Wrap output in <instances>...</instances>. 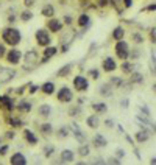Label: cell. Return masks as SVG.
<instances>
[{"label": "cell", "mask_w": 156, "mask_h": 165, "mask_svg": "<svg viewBox=\"0 0 156 165\" xmlns=\"http://www.w3.org/2000/svg\"><path fill=\"white\" fill-rule=\"evenodd\" d=\"M36 61H37V53L36 51H27V54H25V61H23V67L25 68H30L36 65Z\"/></svg>", "instance_id": "obj_7"}, {"label": "cell", "mask_w": 156, "mask_h": 165, "mask_svg": "<svg viewBox=\"0 0 156 165\" xmlns=\"http://www.w3.org/2000/svg\"><path fill=\"white\" fill-rule=\"evenodd\" d=\"M78 25L80 26H87L89 25V16L87 14H81L78 17Z\"/></svg>", "instance_id": "obj_23"}, {"label": "cell", "mask_w": 156, "mask_h": 165, "mask_svg": "<svg viewBox=\"0 0 156 165\" xmlns=\"http://www.w3.org/2000/svg\"><path fill=\"white\" fill-rule=\"evenodd\" d=\"M22 20H28V19H31V12L30 11H25V12H22Z\"/></svg>", "instance_id": "obj_35"}, {"label": "cell", "mask_w": 156, "mask_h": 165, "mask_svg": "<svg viewBox=\"0 0 156 165\" xmlns=\"http://www.w3.org/2000/svg\"><path fill=\"white\" fill-rule=\"evenodd\" d=\"M133 37H134V40H136V42H140V40H142V37H140V34H134Z\"/></svg>", "instance_id": "obj_44"}, {"label": "cell", "mask_w": 156, "mask_h": 165, "mask_svg": "<svg viewBox=\"0 0 156 165\" xmlns=\"http://www.w3.org/2000/svg\"><path fill=\"white\" fill-rule=\"evenodd\" d=\"M123 3H125V6H126V8H129V6L133 5V0H123Z\"/></svg>", "instance_id": "obj_41"}, {"label": "cell", "mask_w": 156, "mask_h": 165, "mask_svg": "<svg viewBox=\"0 0 156 165\" xmlns=\"http://www.w3.org/2000/svg\"><path fill=\"white\" fill-rule=\"evenodd\" d=\"M98 117H95V115H90V117H87V126L89 128H97L98 126Z\"/></svg>", "instance_id": "obj_20"}, {"label": "cell", "mask_w": 156, "mask_h": 165, "mask_svg": "<svg viewBox=\"0 0 156 165\" xmlns=\"http://www.w3.org/2000/svg\"><path fill=\"white\" fill-rule=\"evenodd\" d=\"M153 90H154V92H156V84H154V86H153Z\"/></svg>", "instance_id": "obj_52"}, {"label": "cell", "mask_w": 156, "mask_h": 165, "mask_svg": "<svg viewBox=\"0 0 156 165\" xmlns=\"http://www.w3.org/2000/svg\"><path fill=\"white\" fill-rule=\"evenodd\" d=\"M42 92L47 93V95H51L55 92V84H53V82H50V81L44 82V84H42Z\"/></svg>", "instance_id": "obj_15"}, {"label": "cell", "mask_w": 156, "mask_h": 165, "mask_svg": "<svg viewBox=\"0 0 156 165\" xmlns=\"http://www.w3.org/2000/svg\"><path fill=\"white\" fill-rule=\"evenodd\" d=\"M147 139H148V132H147L145 129H144V131H139V132L136 134V140L140 142V143H142V142H145Z\"/></svg>", "instance_id": "obj_22"}, {"label": "cell", "mask_w": 156, "mask_h": 165, "mask_svg": "<svg viewBox=\"0 0 156 165\" xmlns=\"http://www.w3.org/2000/svg\"><path fill=\"white\" fill-rule=\"evenodd\" d=\"M94 145H95V146H98V148L106 146V145H108V140H106L101 134H97V135L94 137Z\"/></svg>", "instance_id": "obj_13"}, {"label": "cell", "mask_w": 156, "mask_h": 165, "mask_svg": "<svg viewBox=\"0 0 156 165\" xmlns=\"http://www.w3.org/2000/svg\"><path fill=\"white\" fill-rule=\"evenodd\" d=\"M111 81L114 82V86H117V87H120V86H123V81H122L120 78H112Z\"/></svg>", "instance_id": "obj_33"}, {"label": "cell", "mask_w": 156, "mask_h": 165, "mask_svg": "<svg viewBox=\"0 0 156 165\" xmlns=\"http://www.w3.org/2000/svg\"><path fill=\"white\" fill-rule=\"evenodd\" d=\"M72 160H73V151L64 149L61 153V162H72Z\"/></svg>", "instance_id": "obj_14"}, {"label": "cell", "mask_w": 156, "mask_h": 165, "mask_svg": "<svg viewBox=\"0 0 156 165\" xmlns=\"http://www.w3.org/2000/svg\"><path fill=\"white\" fill-rule=\"evenodd\" d=\"M41 129H42V132H45V134H50V132H51V126L48 125V123L42 125V126H41Z\"/></svg>", "instance_id": "obj_32"}, {"label": "cell", "mask_w": 156, "mask_h": 165, "mask_svg": "<svg viewBox=\"0 0 156 165\" xmlns=\"http://www.w3.org/2000/svg\"><path fill=\"white\" fill-rule=\"evenodd\" d=\"M142 81H144V76H142L139 72H134V73H131V76H129V82H136V84H140Z\"/></svg>", "instance_id": "obj_19"}, {"label": "cell", "mask_w": 156, "mask_h": 165, "mask_svg": "<svg viewBox=\"0 0 156 165\" xmlns=\"http://www.w3.org/2000/svg\"><path fill=\"white\" fill-rule=\"evenodd\" d=\"M41 14H42L44 17H51V16L55 14V8L51 6V5H47V6H44V8H42Z\"/></svg>", "instance_id": "obj_16"}, {"label": "cell", "mask_w": 156, "mask_h": 165, "mask_svg": "<svg viewBox=\"0 0 156 165\" xmlns=\"http://www.w3.org/2000/svg\"><path fill=\"white\" fill-rule=\"evenodd\" d=\"M100 93L103 95V97H109V95H111V86H109V84L101 86V89H100Z\"/></svg>", "instance_id": "obj_27"}, {"label": "cell", "mask_w": 156, "mask_h": 165, "mask_svg": "<svg viewBox=\"0 0 156 165\" xmlns=\"http://www.w3.org/2000/svg\"><path fill=\"white\" fill-rule=\"evenodd\" d=\"M98 3H100V5L103 6V5H106V3H108V0H100V2H98Z\"/></svg>", "instance_id": "obj_50"}, {"label": "cell", "mask_w": 156, "mask_h": 165, "mask_svg": "<svg viewBox=\"0 0 156 165\" xmlns=\"http://www.w3.org/2000/svg\"><path fill=\"white\" fill-rule=\"evenodd\" d=\"M115 54L119 56L120 59H126L128 58V54H129V48H128V44L123 42V40H117V44H115Z\"/></svg>", "instance_id": "obj_2"}, {"label": "cell", "mask_w": 156, "mask_h": 165, "mask_svg": "<svg viewBox=\"0 0 156 165\" xmlns=\"http://www.w3.org/2000/svg\"><path fill=\"white\" fill-rule=\"evenodd\" d=\"M61 28H62V23H61L59 20H56V19H51V20H48V30H50V31L56 33V31H59Z\"/></svg>", "instance_id": "obj_10"}, {"label": "cell", "mask_w": 156, "mask_h": 165, "mask_svg": "<svg viewBox=\"0 0 156 165\" xmlns=\"http://www.w3.org/2000/svg\"><path fill=\"white\" fill-rule=\"evenodd\" d=\"M101 65H103V70L105 72H114L115 70V62H114L112 58H106Z\"/></svg>", "instance_id": "obj_9"}, {"label": "cell", "mask_w": 156, "mask_h": 165, "mask_svg": "<svg viewBox=\"0 0 156 165\" xmlns=\"http://www.w3.org/2000/svg\"><path fill=\"white\" fill-rule=\"evenodd\" d=\"M70 68H72V65L69 64V65H64L62 68H61V70L56 73V76H66L67 73H70Z\"/></svg>", "instance_id": "obj_26"}, {"label": "cell", "mask_w": 156, "mask_h": 165, "mask_svg": "<svg viewBox=\"0 0 156 165\" xmlns=\"http://www.w3.org/2000/svg\"><path fill=\"white\" fill-rule=\"evenodd\" d=\"M0 103H2L3 107H6V109H12V103L8 97H0Z\"/></svg>", "instance_id": "obj_25"}, {"label": "cell", "mask_w": 156, "mask_h": 165, "mask_svg": "<svg viewBox=\"0 0 156 165\" xmlns=\"http://www.w3.org/2000/svg\"><path fill=\"white\" fill-rule=\"evenodd\" d=\"M69 132H67V128H61V131H59V137H66Z\"/></svg>", "instance_id": "obj_39"}, {"label": "cell", "mask_w": 156, "mask_h": 165, "mask_svg": "<svg viewBox=\"0 0 156 165\" xmlns=\"http://www.w3.org/2000/svg\"><path fill=\"white\" fill-rule=\"evenodd\" d=\"M125 153H123V149H117V156H123Z\"/></svg>", "instance_id": "obj_49"}, {"label": "cell", "mask_w": 156, "mask_h": 165, "mask_svg": "<svg viewBox=\"0 0 156 165\" xmlns=\"http://www.w3.org/2000/svg\"><path fill=\"white\" fill-rule=\"evenodd\" d=\"M11 163L12 165H25V163H27V159H25L20 153H16L14 156L11 157Z\"/></svg>", "instance_id": "obj_11"}, {"label": "cell", "mask_w": 156, "mask_h": 165, "mask_svg": "<svg viewBox=\"0 0 156 165\" xmlns=\"http://www.w3.org/2000/svg\"><path fill=\"white\" fill-rule=\"evenodd\" d=\"M8 153V145H2L0 146V156H5Z\"/></svg>", "instance_id": "obj_36"}, {"label": "cell", "mask_w": 156, "mask_h": 165, "mask_svg": "<svg viewBox=\"0 0 156 165\" xmlns=\"http://www.w3.org/2000/svg\"><path fill=\"white\" fill-rule=\"evenodd\" d=\"M151 163H156V159H151Z\"/></svg>", "instance_id": "obj_51"}, {"label": "cell", "mask_w": 156, "mask_h": 165, "mask_svg": "<svg viewBox=\"0 0 156 165\" xmlns=\"http://www.w3.org/2000/svg\"><path fill=\"white\" fill-rule=\"evenodd\" d=\"M72 129H73V134H75V137L78 139V142H83L84 140V135L81 134V131L78 129V126L75 125V123H72Z\"/></svg>", "instance_id": "obj_21"}, {"label": "cell", "mask_w": 156, "mask_h": 165, "mask_svg": "<svg viewBox=\"0 0 156 165\" xmlns=\"http://www.w3.org/2000/svg\"><path fill=\"white\" fill-rule=\"evenodd\" d=\"M64 20H66V23H67V25H70V23H72V17H70V16H66V17H64Z\"/></svg>", "instance_id": "obj_43"}, {"label": "cell", "mask_w": 156, "mask_h": 165, "mask_svg": "<svg viewBox=\"0 0 156 165\" xmlns=\"http://www.w3.org/2000/svg\"><path fill=\"white\" fill-rule=\"evenodd\" d=\"M48 112H50V106L44 104V106L39 107V114H42V115H48Z\"/></svg>", "instance_id": "obj_30"}, {"label": "cell", "mask_w": 156, "mask_h": 165, "mask_svg": "<svg viewBox=\"0 0 156 165\" xmlns=\"http://www.w3.org/2000/svg\"><path fill=\"white\" fill-rule=\"evenodd\" d=\"M150 39H151V42H156V28H151V31H150Z\"/></svg>", "instance_id": "obj_37"}, {"label": "cell", "mask_w": 156, "mask_h": 165, "mask_svg": "<svg viewBox=\"0 0 156 165\" xmlns=\"http://www.w3.org/2000/svg\"><path fill=\"white\" fill-rule=\"evenodd\" d=\"M140 109H142V112H145V115H150V111H148V109H147L145 106H144V107H140Z\"/></svg>", "instance_id": "obj_46"}, {"label": "cell", "mask_w": 156, "mask_h": 165, "mask_svg": "<svg viewBox=\"0 0 156 165\" xmlns=\"http://www.w3.org/2000/svg\"><path fill=\"white\" fill-rule=\"evenodd\" d=\"M3 54H5V47L0 44V58H3Z\"/></svg>", "instance_id": "obj_42"}, {"label": "cell", "mask_w": 156, "mask_h": 165, "mask_svg": "<svg viewBox=\"0 0 156 165\" xmlns=\"http://www.w3.org/2000/svg\"><path fill=\"white\" fill-rule=\"evenodd\" d=\"M108 162H109V163H120V160H117V159H109Z\"/></svg>", "instance_id": "obj_47"}, {"label": "cell", "mask_w": 156, "mask_h": 165, "mask_svg": "<svg viewBox=\"0 0 156 165\" xmlns=\"http://www.w3.org/2000/svg\"><path fill=\"white\" fill-rule=\"evenodd\" d=\"M16 75V72L12 68L8 67H0V82H8L9 79H12Z\"/></svg>", "instance_id": "obj_4"}, {"label": "cell", "mask_w": 156, "mask_h": 165, "mask_svg": "<svg viewBox=\"0 0 156 165\" xmlns=\"http://www.w3.org/2000/svg\"><path fill=\"white\" fill-rule=\"evenodd\" d=\"M56 51H58V48L56 47H47L45 50H44V58H42V61L45 62V61H48L53 54H56Z\"/></svg>", "instance_id": "obj_12"}, {"label": "cell", "mask_w": 156, "mask_h": 165, "mask_svg": "<svg viewBox=\"0 0 156 165\" xmlns=\"http://www.w3.org/2000/svg\"><path fill=\"white\" fill-rule=\"evenodd\" d=\"M92 107H94V111H95V112H98V114L106 112V109H108V107H106V104H103V103H95Z\"/></svg>", "instance_id": "obj_24"}, {"label": "cell", "mask_w": 156, "mask_h": 165, "mask_svg": "<svg viewBox=\"0 0 156 165\" xmlns=\"http://www.w3.org/2000/svg\"><path fill=\"white\" fill-rule=\"evenodd\" d=\"M122 70H123L125 73H131V70H133V65L129 64V62H123V64H122Z\"/></svg>", "instance_id": "obj_29"}, {"label": "cell", "mask_w": 156, "mask_h": 165, "mask_svg": "<svg viewBox=\"0 0 156 165\" xmlns=\"http://www.w3.org/2000/svg\"><path fill=\"white\" fill-rule=\"evenodd\" d=\"M147 11H156V5H150V6H147Z\"/></svg>", "instance_id": "obj_45"}, {"label": "cell", "mask_w": 156, "mask_h": 165, "mask_svg": "<svg viewBox=\"0 0 156 165\" xmlns=\"http://www.w3.org/2000/svg\"><path fill=\"white\" fill-rule=\"evenodd\" d=\"M20 58H22V53L19 50H9L8 54H6V61L9 64H19Z\"/></svg>", "instance_id": "obj_8"}, {"label": "cell", "mask_w": 156, "mask_h": 165, "mask_svg": "<svg viewBox=\"0 0 156 165\" xmlns=\"http://www.w3.org/2000/svg\"><path fill=\"white\" fill-rule=\"evenodd\" d=\"M23 134H25V139H27V142H28V143H31V145L37 143V139H36V135H34L31 131L25 129V131H23Z\"/></svg>", "instance_id": "obj_17"}, {"label": "cell", "mask_w": 156, "mask_h": 165, "mask_svg": "<svg viewBox=\"0 0 156 165\" xmlns=\"http://www.w3.org/2000/svg\"><path fill=\"white\" fill-rule=\"evenodd\" d=\"M17 107L20 109V111H25V112H27V111H30V107H31V104H30L28 101H20Z\"/></svg>", "instance_id": "obj_28"}, {"label": "cell", "mask_w": 156, "mask_h": 165, "mask_svg": "<svg viewBox=\"0 0 156 165\" xmlns=\"http://www.w3.org/2000/svg\"><path fill=\"white\" fill-rule=\"evenodd\" d=\"M36 40H37L39 45L47 47V45L50 44V36H48V33L44 31V30H37V31H36Z\"/></svg>", "instance_id": "obj_6"}, {"label": "cell", "mask_w": 156, "mask_h": 165, "mask_svg": "<svg viewBox=\"0 0 156 165\" xmlns=\"http://www.w3.org/2000/svg\"><path fill=\"white\" fill-rule=\"evenodd\" d=\"M34 2H36V0H23V3H25V6H28V8H30V6H31V5H33Z\"/></svg>", "instance_id": "obj_40"}, {"label": "cell", "mask_w": 156, "mask_h": 165, "mask_svg": "<svg viewBox=\"0 0 156 165\" xmlns=\"http://www.w3.org/2000/svg\"><path fill=\"white\" fill-rule=\"evenodd\" d=\"M9 123H11L12 126H20L22 125V121L19 118H9Z\"/></svg>", "instance_id": "obj_34"}, {"label": "cell", "mask_w": 156, "mask_h": 165, "mask_svg": "<svg viewBox=\"0 0 156 165\" xmlns=\"http://www.w3.org/2000/svg\"><path fill=\"white\" fill-rule=\"evenodd\" d=\"M2 37L8 45H17L20 42V33L14 28H5L2 33Z\"/></svg>", "instance_id": "obj_1"}, {"label": "cell", "mask_w": 156, "mask_h": 165, "mask_svg": "<svg viewBox=\"0 0 156 165\" xmlns=\"http://www.w3.org/2000/svg\"><path fill=\"white\" fill-rule=\"evenodd\" d=\"M123 34H125V30L122 28V26H117V28H114V31H112V37L115 40H120L123 37Z\"/></svg>", "instance_id": "obj_18"}, {"label": "cell", "mask_w": 156, "mask_h": 165, "mask_svg": "<svg viewBox=\"0 0 156 165\" xmlns=\"http://www.w3.org/2000/svg\"><path fill=\"white\" fill-rule=\"evenodd\" d=\"M80 154H81V156H87V154H89V146H87V145L80 146Z\"/></svg>", "instance_id": "obj_31"}, {"label": "cell", "mask_w": 156, "mask_h": 165, "mask_svg": "<svg viewBox=\"0 0 156 165\" xmlns=\"http://www.w3.org/2000/svg\"><path fill=\"white\" fill-rule=\"evenodd\" d=\"M36 90H37V87H36V86H30V92H31V93H34Z\"/></svg>", "instance_id": "obj_48"}, {"label": "cell", "mask_w": 156, "mask_h": 165, "mask_svg": "<svg viewBox=\"0 0 156 165\" xmlns=\"http://www.w3.org/2000/svg\"><path fill=\"white\" fill-rule=\"evenodd\" d=\"M72 98H73V95H72V90L69 87H61L58 90V100L59 101L69 103V101H72Z\"/></svg>", "instance_id": "obj_3"}, {"label": "cell", "mask_w": 156, "mask_h": 165, "mask_svg": "<svg viewBox=\"0 0 156 165\" xmlns=\"http://www.w3.org/2000/svg\"><path fill=\"white\" fill-rule=\"evenodd\" d=\"M89 75L92 76L94 79H97V78H98V72L95 70V68H92V70H89Z\"/></svg>", "instance_id": "obj_38"}, {"label": "cell", "mask_w": 156, "mask_h": 165, "mask_svg": "<svg viewBox=\"0 0 156 165\" xmlns=\"http://www.w3.org/2000/svg\"><path fill=\"white\" fill-rule=\"evenodd\" d=\"M73 86H75V89H76L78 92H81V90H86V89L89 87V82H87V79H86L84 76L78 75V76L73 78Z\"/></svg>", "instance_id": "obj_5"}]
</instances>
